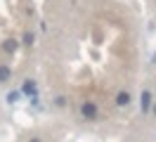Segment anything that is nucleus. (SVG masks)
<instances>
[{"mask_svg":"<svg viewBox=\"0 0 156 142\" xmlns=\"http://www.w3.org/2000/svg\"><path fill=\"white\" fill-rule=\"evenodd\" d=\"M17 97H19V93H10L7 95V102H17Z\"/></svg>","mask_w":156,"mask_h":142,"instance_id":"nucleus-8","label":"nucleus"},{"mask_svg":"<svg viewBox=\"0 0 156 142\" xmlns=\"http://www.w3.org/2000/svg\"><path fill=\"white\" fill-rule=\"evenodd\" d=\"M151 111H154V116H156V104H154V107H151Z\"/></svg>","mask_w":156,"mask_h":142,"instance_id":"nucleus-10","label":"nucleus"},{"mask_svg":"<svg viewBox=\"0 0 156 142\" xmlns=\"http://www.w3.org/2000/svg\"><path fill=\"white\" fill-rule=\"evenodd\" d=\"M29 142H40V137H31V140Z\"/></svg>","mask_w":156,"mask_h":142,"instance_id":"nucleus-9","label":"nucleus"},{"mask_svg":"<svg viewBox=\"0 0 156 142\" xmlns=\"http://www.w3.org/2000/svg\"><path fill=\"white\" fill-rule=\"evenodd\" d=\"M21 93L36 95V83H33V81H24V85H21Z\"/></svg>","mask_w":156,"mask_h":142,"instance_id":"nucleus-6","label":"nucleus"},{"mask_svg":"<svg viewBox=\"0 0 156 142\" xmlns=\"http://www.w3.org/2000/svg\"><path fill=\"white\" fill-rule=\"evenodd\" d=\"M140 109H142V111H149V109H151V93H149V90H144V93L140 95Z\"/></svg>","mask_w":156,"mask_h":142,"instance_id":"nucleus-2","label":"nucleus"},{"mask_svg":"<svg viewBox=\"0 0 156 142\" xmlns=\"http://www.w3.org/2000/svg\"><path fill=\"white\" fill-rule=\"evenodd\" d=\"M17 47H19V43H17L14 38H7V40H2V50H5V52H14Z\"/></svg>","mask_w":156,"mask_h":142,"instance_id":"nucleus-5","label":"nucleus"},{"mask_svg":"<svg viewBox=\"0 0 156 142\" xmlns=\"http://www.w3.org/2000/svg\"><path fill=\"white\" fill-rule=\"evenodd\" d=\"M80 114H83L88 121H95V118H97V107H95L92 102H85L83 107H80Z\"/></svg>","mask_w":156,"mask_h":142,"instance_id":"nucleus-1","label":"nucleus"},{"mask_svg":"<svg viewBox=\"0 0 156 142\" xmlns=\"http://www.w3.org/2000/svg\"><path fill=\"white\" fill-rule=\"evenodd\" d=\"M24 45H33V33H24Z\"/></svg>","mask_w":156,"mask_h":142,"instance_id":"nucleus-7","label":"nucleus"},{"mask_svg":"<svg viewBox=\"0 0 156 142\" xmlns=\"http://www.w3.org/2000/svg\"><path fill=\"white\" fill-rule=\"evenodd\" d=\"M12 78V69L7 64H0V83H7Z\"/></svg>","mask_w":156,"mask_h":142,"instance_id":"nucleus-4","label":"nucleus"},{"mask_svg":"<svg viewBox=\"0 0 156 142\" xmlns=\"http://www.w3.org/2000/svg\"><path fill=\"white\" fill-rule=\"evenodd\" d=\"M116 104L118 107H128V104H130V93H128V90H121V93L116 95Z\"/></svg>","mask_w":156,"mask_h":142,"instance_id":"nucleus-3","label":"nucleus"}]
</instances>
